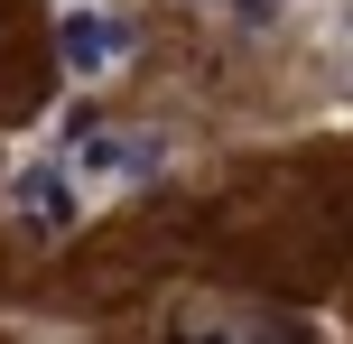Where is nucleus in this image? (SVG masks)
I'll return each mask as SVG.
<instances>
[{"label": "nucleus", "mask_w": 353, "mask_h": 344, "mask_svg": "<svg viewBox=\"0 0 353 344\" xmlns=\"http://www.w3.org/2000/svg\"><path fill=\"white\" fill-rule=\"evenodd\" d=\"M176 344H270V335H251V326H214V316H186V326H176Z\"/></svg>", "instance_id": "7ed1b4c3"}, {"label": "nucleus", "mask_w": 353, "mask_h": 344, "mask_svg": "<svg viewBox=\"0 0 353 344\" xmlns=\"http://www.w3.org/2000/svg\"><path fill=\"white\" fill-rule=\"evenodd\" d=\"M10 205H19L28 233H74V177H65V168H19Z\"/></svg>", "instance_id": "f257e3e1"}, {"label": "nucleus", "mask_w": 353, "mask_h": 344, "mask_svg": "<svg viewBox=\"0 0 353 344\" xmlns=\"http://www.w3.org/2000/svg\"><path fill=\"white\" fill-rule=\"evenodd\" d=\"M56 56H65L74 74H103V65H121V56H130V37H121V19H103V10H74L65 28H56Z\"/></svg>", "instance_id": "f03ea898"}, {"label": "nucleus", "mask_w": 353, "mask_h": 344, "mask_svg": "<svg viewBox=\"0 0 353 344\" xmlns=\"http://www.w3.org/2000/svg\"><path fill=\"white\" fill-rule=\"evenodd\" d=\"M270 344H307V335H270Z\"/></svg>", "instance_id": "20e7f679"}, {"label": "nucleus", "mask_w": 353, "mask_h": 344, "mask_svg": "<svg viewBox=\"0 0 353 344\" xmlns=\"http://www.w3.org/2000/svg\"><path fill=\"white\" fill-rule=\"evenodd\" d=\"M344 28H353V10H344Z\"/></svg>", "instance_id": "39448f33"}]
</instances>
